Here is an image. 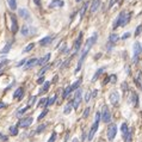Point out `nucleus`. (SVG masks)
<instances>
[{
    "mask_svg": "<svg viewBox=\"0 0 142 142\" xmlns=\"http://www.w3.org/2000/svg\"><path fill=\"white\" fill-rule=\"evenodd\" d=\"M130 18H131V13H130V12H125V11L119 12V14L117 16V18L115 19L112 28L117 29L118 26H122V28H123V26H125L127 24L130 22Z\"/></svg>",
    "mask_w": 142,
    "mask_h": 142,
    "instance_id": "obj_1",
    "label": "nucleus"
},
{
    "mask_svg": "<svg viewBox=\"0 0 142 142\" xmlns=\"http://www.w3.org/2000/svg\"><path fill=\"white\" fill-rule=\"evenodd\" d=\"M50 84H51L50 81H44V83H43V86H42V88H41V91H40V94L48 92V90L50 88Z\"/></svg>",
    "mask_w": 142,
    "mask_h": 142,
    "instance_id": "obj_23",
    "label": "nucleus"
},
{
    "mask_svg": "<svg viewBox=\"0 0 142 142\" xmlns=\"http://www.w3.org/2000/svg\"><path fill=\"white\" fill-rule=\"evenodd\" d=\"M81 81H83V79L80 78V79H78L75 83H73L71 85V88H72V91H74V90H76V88H79L80 85H81Z\"/></svg>",
    "mask_w": 142,
    "mask_h": 142,
    "instance_id": "obj_27",
    "label": "nucleus"
},
{
    "mask_svg": "<svg viewBox=\"0 0 142 142\" xmlns=\"http://www.w3.org/2000/svg\"><path fill=\"white\" fill-rule=\"evenodd\" d=\"M7 1V5L11 11H16L17 10V0H6Z\"/></svg>",
    "mask_w": 142,
    "mask_h": 142,
    "instance_id": "obj_25",
    "label": "nucleus"
},
{
    "mask_svg": "<svg viewBox=\"0 0 142 142\" xmlns=\"http://www.w3.org/2000/svg\"><path fill=\"white\" fill-rule=\"evenodd\" d=\"M34 3H35L37 6H40V7H41V5H42L41 4V0H34Z\"/></svg>",
    "mask_w": 142,
    "mask_h": 142,
    "instance_id": "obj_56",
    "label": "nucleus"
},
{
    "mask_svg": "<svg viewBox=\"0 0 142 142\" xmlns=\"http://www.w3.org/2000/svg\"><path fill=\"white\" fill-rule=\"evenodd\" d=\"M90 111H91V109H90V107H86V109H85V111H84V114H83V117H84V118L88 117V115H90Z\"/></svg>",
    "mask_w": 142,
    "mask_h": 142,
    "instance_id": "obj_43",
    "label": "nucleus"
},
{
    "mask_svg": "<svg viewBox=\"0 0 142 142\" xmlns=\"http://www.w3.org/2000/svg\"><path fill=\"white\" fill-rule=\"evenodd\" d=\"M72 92H73V91H72L71 86H68L67 88H65V90H63V93H62V98H63V99L68 98V97H69V94H71Z\"/></svg>",
    "mask_w": 142,
    "mask_h": 142,
    "instance_id": "obj_28",
    "label": "nucleus"
},
{
    "mask_svg": "<svg viewBox=\"0 0 142 142\" xmlns=\"http://www.w3.org/2000/svg\"><path fill=\"white\" fill-rule=\"evenodd\" d=\"M99 122H100V112H96V118H94V123H93V125H92L91 130L87 135V140L88 141H91L92 138L94 137L96 133L98 130V127H99Z\"/></svg>",
    "mask_w": 142,
    "mask_h": 142,
    "instance_id": "obj_2",
    "label": "nucleus"
},
{
    "mask_svg": "<svg viewBox=\"0 0 142 142\" xmlns=\"http://www.w3.org/2000/svg\"><path fill=\"white\" fill-rule=\"evenodd\" d=\"M72 102L71 103H68L67 105H66V107H65V110H63V114L65 115H69L71 114V111H72Z\"/></svg>",
    "mask_w": 142,
    "mask_h": 142,
    "instance_id": "obj_32",
    "label": "nucleus"
},
{
    "mask_svg": "<svg viewBox=\"0 0 142 142\" xmlns=\"http://www.w3.org/2000/svg\"><path fill=\"white\" fill-rule=\"evenodd\" d=\"M130 102L133 103V105H134L135 107L138 106V94L136 93V92H131V94H130Z\"/></svg>",
    "mask_w": 142,
    "mask_h": 142,
    "instance_id": "obj_18",
    "label": "nucleus"
},
{
    "mask_svg": "<svg viewBox=\"0 0 142 142\" xmlns=\"http://www.w3.org/2000/svg\"><path fill=\"white\" fill-rule=\"evenodd\" d=\"M110 102L111 104L114 105V106H116V105H118L119 104V94H118V92H111V94H110Z\"/></svg>",
    "mask_w": 142,
    "mask_h": 142,
    "instance_id": "obj_11",
    "label": "nucleus"
},
{
    "mask_svg": "<svg viewBox=\"0 0 142 142\" xmlns=\"http://www.w3.org/2000/svg\"><path fill=\"white\" fill-rule=\"evenodd\" d=\"M56 98H57V96H51L50 98L48 99V102H47V106H50V105H53L54 103H55V100H56Z\"/></svg>",
    "mask_w": 142,
    "mask_h": 142,
    "instance_id": "obj_36",
    "label": "nucleus"
},
{
    "mask_svg": "<svg viewBox=\"0 0 142 142\" xmlns=\"http://www.w3.org/2000/svg\"><path fill=\"white\" fill-rule=\"evenodd\" d=\"M7 140H8L7 136H5V135H3V134H0V141H3V142H7Z\"/></svg>",
    "mask_w": 142,
    "mask_h": 142,
    "instance_id": "obj_48",
    "label": "nucleus"
},
{
    "mask_svg": "<svg viewBox=\"0 0 142 142\" xmlns=\"http://www.w3.org/2000/svg\"><path fill=\"white\" fill-rule=\"evenodd\" d=\"M36 65H38V59H31L25 62V69H29V68L35 67Z\"/></svg>",
    "mask_w": 142,
    "mask_h": 142,
    "instance_id": "obj_17",
    "label": "nucleus"
},
{
    "mask_svg": "<svg viewBox=\"0 0 142 142\" xmlns=\"http://www.w3.org/2000/svg\"><path fill=\"white\" fill-rule=\"evenodd\" d=\"M100 119H102L104 123H110L111 122V114L110 110L106 105H104L102 109V112H100Z\"/></svg>",
    "mask_w": 142,
    "mask_h": 142,
    "instance_id": "obj_5",
    "label": "nucleus"
},
{
    "mask_svg": "<svg viewBox=\"0 0 142 142\" xmlns=\"http://www.w3.org/2000/svg\"><path fill=\"white\" fill-rule=\"evenodd\" d=\"M90 99H91V93H87L86 96H85V102H88V100H90Z\"/></svg>",
    "mask_w": 142,
    "mask_h": 142,
    "instance_id": "obj_53",
    "label": "nucleus"
},
{
    "mask_svg": "<svg viewBox=\"0 0 142 142\" xmlns=\"http://www.w3.org/2000/svg\"><path fill=\"white\" fill-rule=\"evenodd\" d=\"M116 134H117V125L115 123H110L107 127V138H109V141H114L115 137H116Z\"/></svg>",
    "mask_w": 142,
    "mask_h": 142,
    "instance_id": "obj_6",
    "label": "nucleus"
},
{
    "mask_svg": "<svg viewBox=\"0 0 142 142\" xmlns=\"http://www.w3.org/2000/svg\"><path fill=\"white\" fill-rule=\"evenodd\" d=\"M72 142H79V140H78V138H73V141Z\"/></svg>",
    "mask_w": 142,
    "mask_h": 142,
    "instance_id": "obj_59",
    "label": "nucleus"
},
{
    "mask_svg": "<svg viewBox=\"0 0 142 142\" xmlns=\"http://www.w3.org/2000/svg\"><path fill=\"white\" fill-rule=\"evenodd\" d=\"M60 53H62V54H68L69 53V48L67 45H62V48L60 49Z\"/></svg>",
    "mask_w": 142,
    "mask_h": 142,
    "instance_id": "obj_40",
    "label": "nucleus"
},
{
    "mask_svg": "<svg viewBox=\"0 0 142 142\" xmlns=\"http://www.w3.org/2000/svg\"><path fill=\"white\" fill-rule=\"evenodd\" d=\"M32 121L34 118L32 117H25V118H20L17 123V127H20V128H28L32 124Z\"/></svg>",
    "mask_w": 142,
    "mask_h": 142,
    "instance_id": "obj_9",
    "label": "nucleus"
},
{
    "mask_svg": "<svg viewBox=\"0 0 142 142\" xmlns=\"http://www.w3.org/2000/svg\"><path fill=\"white\" fill-rule=\"evenodd\" d=\"M110 81V76H106V79H104V81H103V85H105V84H107Z\"/></svg>",
    "mask_w": 142,
    "mask_h": 142,
    "instance_id": "obj_55",
    "label": "nucleus"
},
{
    "mask_svg": "<svg viewBox=\"0 0 142 142\" xmlns=\"http://www.w3.org/2000/svg\"><path fill=\"white\" fill-rule=\"evenodd\" d=\"M4 107H6V104L3 102H0V109H4Z\"/></svg>",
    "mask_w": 142,
    "mask_h": 142,
    "instance_id": "obj_58",
    "label": "nucleus"
},
{
    "mask_svg": "<svg viewBox=\"0 0 142 142\" xmlns=\"http://www.w3.org/2000/svg\"><path fill=\"white\" fill-rule=\"evenodd\" d=\"M117 1H118V0H110V4H109V8L112 7V6H114V5L116 4Z\"/></svg>",
    "mask_w": 142,
    "mask_h": 142,
    "instance_id": "obj_50",
    "label": "nucleus"
},
{
    "mask_svg": "<svg viewBox=\"0 0 142 142\" xmlns=\"http://www.w3.org/2000/svg\"><path fill=\"white\" fill-rule=\"evenodd\" d=\"M45 128H47V123L40 124V125L37 127V129H36V134H41V133H42V131H43Z\"/></svg>",
    "mask_w": 142,
    "mask_h": 142,
    "instance_id": "obj_31",
    "label": "nucleus"
},
{
    "mask_svg": "<svg viewBox=\"0 0 142 142\" xmlns=\"http://www.w3.org/2000/svg\"><path fill=\"white\" fill-rule=\"evenodd\" d=\"M104 72H105V67H102V68H99V69H97V72L94 73L93 78H92V81H96L97 79H99V76H100Z\"/></svg>",
    "mask_w": 142,
    "mask_h": 142,
    "instance_id": "obj_22",
    "label": "nucleus"
},
{
    "mask_svg": "<svg viewBox=\"0 0 142 142\" xmlns=\"http://www.w3.org/2000/svg\"><path fill=\"white\" fill-rule=\"evenodd\" d=\"M118 38H119V36L117 35V34H111V35L109 36V43L115 44L117 41H118Z\"/></svg>",
    "mask_w": 142,
    "mask_h": 142,
    "instance_id": "obj_26",
    "label": "nucleus"
},
{
    "mask_svg": "<svg viewBox=\"0 0 142 142\" xmlns=\"http://www.w3.org/2000/svg\"><path fill=\"white\" fill-rule=\"evenodd\" d=\"M75 1H76V3H78V1H81V0H75Z\"/></svg>",
    "mask_w": 142,
    "mask_h": 142,
    "instance_id": "obj_60",
    "label": "nucleus"
},
{
    "mask_svg": "<svg viewBox=\"0 0 142 142\" xmlns=\"http://www.w3.org/2000/svg\"><path fill=\"white\" fill-rule=\"evenodd\" d=\"M49 68H50V65H48V63H47V65H44L43 68H42V69H41V71L38 72V75H40V76H42V75H43L44 73H45V72H47L48 69H49Z\"/></svg>",
    "mask_w": 142,
    "mask_h": 142,
    "instance_id": "obj_35",
    "label": "nucleus"
},
{
    "mask_svg": "<svg viewBox=\"0 0 142 142\" xmlns=\"http://www.w3.org/2000/svg\"><path fill=\"white\" fill-rule=\"evenodd\" d=\"M97 40H98V34L97 32H94L93 35L88 38V40L86 41V45H85V49L84 50L85 51H90V49H91L92 45H94L96 42H97Z\"/></svg>",
    "mask_w": 142,
    "mask_h": 142,
    "instance_id": "obj_7",
    "label": "nucleus"
},
{
    "mask_svg": "<svg viewBox=\"0 0 142 142\" xmlns=\"http://www.w3.org/2000/svg\"><path fill=\"white\" fill-rule=\"evenodd\" d=\"M121 130H122L123 137H124V136H125V134L128 133V130H129V128H128V124H127V123H123L122 125H121Z\"/></svg>",
    "mask_w": 142,
    "mask_h": 142,
    "instance_id": "obj_33",
    "label": "nucleus"
},
{
    "mask_svg": "<svg viewBox=\"0 0 142 142\" xmlns=\"http://www.w3.org/2000/svg\"><path fill=\"white\" fill-rule=\"evenodd\" d=\"M24 63H25V60H22L20 62H18V63H17V66H16V67H20V66H23Z\"/></svg>",
    "mask_w": 142,
    "mask_h": 142,
    "instance_id": "obj_54",
    "label": "nucleus"
},
{
    "mask_svg": "<svg viewBox=\"0 0 142 142\" xmlns=\"http://www.w3.org/2000/svg\"><path fill=\"white\" fill-rule=\"evenodd\" d=\"M99 6H100V0H92L91 6H90V11H91V13L97 12V10L99 8Z\"/></svg>",
    "mask_w": 142,
    "mask_h": 142,
    "instance_id": "obj_16",
    "label": "nucleus"
},
{
    "mask_svg": "<svg viewBox=\"0 0 142 142\" xmlns=\"http://www.w3.org/2000/svg\"><path fill=\"white\" fill-rule=\"evenodd\" d=\"M8 131H10V134H11V135L16 136V135H18V127H17V125H12V127H10Z\"/></svg>",
    "mask_w": 142,
    "mask_h": 142,
    "instance_id": "obj_29",
    "label": "nucleus"
},
{
    "mask_svg": "<svg viewBox=\"0 0 142 142\" xmlns=\"http://www.w3.org/2000/svg\"><path fill=\"white\" fill-rule=\"evenodd\" d=\"M36 98H37L36 96H32V97H31V100L28 103V105H30V106H31V105H34V104H35V102H36Z\"/></svg>",
    "mask_w": 142,
    "mask_h": 142,
    "instance_id": "obj_47",
    "label": "nucleus"
},
{
    "mask_svg": "<svg viewBox=\"0 0 142 142\" xmlns=\"http://www.w3.org/2000/svg\"><path fill=\"white\" fill-rule=\"evenodd\" d=\"M23 96H24V88L23 87H18L14 91V93H13V98L17 99V100H22Z\"/></svg>",
    "mask_w": 142,
    "mask_h": 142,
    "instance_id": "obj_13",
    "label": "nucleus"
},
{
    "mask_svg": "<svg viewBox=\"0 0 142 142\" xmlns=\"http://www.w3.org/2000/svg\"><path fill=\"white\" fill-rule=\"evenodd\" d=\"M63 6V1L62 0H53L49 5V8H54V7H62Z\"/></svg>",
    "mask_w": 142,
    "mask_h": 142,
    "instance_id": "obj_21",
    "label": "nucleus"
},
{
    "mask_svg": "<svg viewBox=\"0 0 142 142\" xmlns=\"http://www.w3.org/2000/svg\"><path fill=\"white\" fill-rule=\"evenodd\" d=\"M128 37H130V32H125V34H123L122 40H127Z\"/></svg>",
    "mask_w": 142,
    "mask_h": 142,
    "instance_id": "obj_49",
    "label": "nucleus"
},
{
    "mask_svg": "<svg viewBox=\"0 0 142 142\" xmlns=\"http://www.w3.org/2000/svg\"><path fill=\"white\" fill-rule=\"evenodd\" d=\"M10 18H11V31H12V34H17L18 30H19V26H18V23H17L16 16L10 14Z\"/></svg>",
    "mask_w": 142,
    "mask_h": 142,
    "instance_id": "obj_10",
    "label": "nucleus"
},
{
    "mask_svg": "<svg viewBox=\"0 0 142 142\" xmlns=\"http://www.w3.org/2000/svg\"><path fill=\"white\" fill-rule=\"evenodd\" d=\"M68 138H69V131H67V134H66V136H65V142H67Z\"/></svg>",
    "mask_w": 142,
    "mask_h": 142,
    "instance_id": "obj_57",
    "label": "nucleus"
},
{
    "mask_svg": "<svg viewBox=\"0 0 142 142\" xmlns=\"http://www.w3.org/2000/svg\"><path fill=\"white\" fill-rule=\"evenodd\" d=\"M47 114H48V109H44L42 112H41V115L38 116V118H37V121H41V119H43L45 116H47Z\"/></svg>",
    "mask_w": 142,
    "mask_h": 142,
    "instance_id": "obj_38",
    "label": "nucleus"
},
{
    "mask_svg": "<svg viewBox=\"0 0 142 142\" xmlns=\"http://www.w3.org/2000/svg\"><path fill=\"white\" fill-rule=\"evenodd\" d=\"M142 53V45L140 42H135L133 44V62L137 63L140 61V55Z\"/></svg>",
    "mask_w": 142,
    "mask_h": 142,
    "instance_id": "obj_3",
    "label": "nucleus"
},
{
    "mask_svg": "<svg viewBox=\"0 0 142 142\" xmlns=\"http://www.w3.org/2000/svg\"><path fill=\"white\" fill-rule=\"evenodd\" d=\"M47 102H48V98H42L40 102H38L37 106H38V107H44V106H47Z\"/></svg>",
    "mask_w": 142,
    "mask_h": 142,
    "instance_id": "obj_34",
    "label": "nucleus"
},
{
    "mask_svg": "<svg viewBox=\"0 0 142 142\" xmlns=\"http://www.w3.org/2000/svg\"><path fill=\"white\" fill-rule=\"evenodd\" d=\"M35 47V43H30V44H28L26 47L24 48V50H23V53H29V51H31L32 50V48Z\"/></svg>",
    "mask_w": 142,
    "mask_h": 142,
    "instance_id": "obj_37",
    "label": "nucleus"
},
{
    "mask_svg": "<svg viewBox=\"0 0 142 142\" xmlns=\"http://www.w3.org/2000/svg\"><path fill=\"white\" fill-rule=\"evenodd\" d=\"M18 13H19L20 18H23V19H25V20L30 19V13H29V11L26 8H19V10H18Z\"/></svg>",
    "mask_w": 142,
    "mask_h": 142,
    "instance_id": "obj_14",
    "label": "nucleus"
},
{
    "mask_svg": "<svg viewBox=\"0 0 142 142\" xmlns=\"http://www.w3.org/2000/svg\"><path fill=\"white\" fill-rule=\"evenodd\" d=\"M44 83V76H41L37 79V84H43Z\"/></svg>",
    "mask_w": 142,
    "mask_h": 142,
    "instance_id": "obj_52",
    "label": "nucleus"
},
{
    "mask_svg": "<svg viewBox=\"0 0 142 142\" xmlns=\"http://www.w3.org/2000/svg\"><path fill=\"white\" fill-rule=\"evenodd\" d=\"M134 83L136 84V86L140 88V90H142V79H141V72H138L137 75L134 78Z\"/></svg>",
    "mask_w": 142,
    "mask_h": 142,
    "instance_id": "obj_20",
    "label": "nucleus"
},
{
    "mask_svg": "<svg viewBox=\"0 0 142 142\" xmlns=\"http://www.w3.org/2000/svg\"><path fill=\"white\" fill-rule=\"evenodd\" d=\"M81 43H83V32H79V36H78L76 41L74 42V47H73V49H74V53H78V51L80 50Z\"/></svg>",
    "mask_w": 142,
    "mask_h": 142,
    "instance_id": "obj_12",
    "label": "nucleus"
},
{
    "mask_svg": "<svg viewBox=\"0 0 142 142\" xmlns=\"http://www.w3.org/2000/svg\"><path fill=\"white\" fill-rule=\"evenodd\" d=\"M55 140H56V133H53L51 136H50V138L48 140V142H55Z\"/></svg>",
    "mask_w": 142,
    "mask_h": 142,
    "instance_id": "obj_46",
    "label": "nucleus"
},
{
    "mask_svg": "<svg viewBox=\"0 0 142 142\" xmlns=\"http://www.w3.org/2000/svg\"><path fill=\"white\" fill-rule=\"evenodd\" d=\"M53 40H54V38H53V36H45V37L42 38L38 43H40V45H42V47H47L48 44H50L51 42H53Z\"/></svg>",
    "mask_w": 142,
    "mask_h": 142,
    "instance_id": "obj_15",
    "label": "nucleus"
},
{
    "mask_svg": "<svg viewBox=\"0 0 142 142\" xmlns=\"http://www.w3.org/2000/svg\"><path fill=\"white\" fill-rule=\"evenodd\" d=\"M11 47H12V43H7L6 45H5V48L1 50V53L3 54H6V53H8L10 51V49H11Z\"/></svg>",
    "mask_w": 142,
    "mask_h": 142,
    "instance_id": "obj_39",
    "label": "nucleus"
},
{
    "mask_svg": "<svg viewBox=\"0 0 142 142\" xmlns=\"http://www.w3.org/2000/svg\"><path fill=\"white\" fill-rule=\"evenodd\" d=\"M29 107H30V105H26V106L24 107V109H22V110H19L18 112H17V116H20V115H23L24 112H26V110H28Z\"/></svg>",
    "mask_w": 142,
    "mask_h": 142,
    "instance_id": "obj_42",
    "label": "nucleus"
},
{
    "mask_svg": "<svg viewBox=\"0 0 142 142\" xmlns=\"http://www.w3.org/2000/svg\"><path fill=\"white\" fill-rule=\"evenodd\" d=\"M142 32V25H138L137 28H136V31H135V37H137V36H140V34Z\"/></svg>",
    "mask_w": 142,
    "mask_h": 142,
    "instance_id": "obj_41",
    "label": "nucleus"
},
{
    "mask_svg": "<svg viewBox=\"0 0 142 142\" xmlns=\"http://www.w3.org/2000/svg\"><path fill=\"white\" fill-rule=\"evenodd\" d=\"M87 7H88V3H85V4L81 6V8H80V18H83L84 17V14H85V11L87 10Z\"/></svg>",
    "mask_w": 142,
    "mask_h": 142,
    "instance_id": "obj_30",
    "label": "nucleus"
},
{
    "mask_svg": "<svg viewBox=\"0 0 142 142\" xmlns=\"http://www.w3.org/2000/svg\"><path fill=\"white\" fill-rule=\"evenodd\" d=\"M109 76H110V81L112 84H115L116 83V81H117V75L116 74H112V75H109Z\"/></svg>",
    "mask_w": 142,
    "mask_h": 142,
    "instance_id": "obj_45",
    "label": "nucleus"
},
{
    "mask_svg": "<svg viewBox=\"0 0 142 142\" xmlns=\"http://www.w3.org/2000/svg\"><path fill=\"white\" fill-rule=\"evenodd\" d=\"M97 94H98V91H97V90H94V91L91 93V98H96V97H97Z\"/></svg>",
    "mask_w": 142,
    "mask_h": 142,
    "instance_id": "obj_51",
    "label": "nucleus"
},
{
    "mask_svg": "<svg viewBox=\"0 0 142 142\" xmlns=\"http://www.w3.org/2000/svg\"><path fill=\"white\" fill-rule=\"evenodd\" d=\"M133 133H134V130L133 129H129L128 130V133L125 134V136H124V142H131L133 141Z\"/></svg>",
    "mask_w": 142,
    "mask_h": 142,
    "instance_id": "obj_24",
    "label": "nucleus"
},
{
    "mask_svg": "<svg viewBox=\"0 0 142 142\" xmlns=\"http://www.w3.org/2000/svg\"><path fill=\"white\" fill-rule=\"evenodd\" d=\"M36 32H37V30H36L35 28H31V26H28V25H24L23 28L20 29V34L23 36H25V37L35 35Z\"/></svg>",
    "mask_w": 142,
    "mask_h": 142,
    "instance_id": "obj_8",
    "label": "nucleus"
},
{
    "mask_svg": "<svg viewBox=\"0 0 142 142\" xmlns=\"http://www.w3.org/2000/svg\"><path fill=\"white\" fill-rule=\"evenodd\" d=\"M50 56H51V54L50 53H48L47 55H44L41 60H38V65H40V66H44V65H47V63L49 62V60H50Z\"/></svg>",
    "mask_w": 142,
    "mask_h": 142,
    "instance_id": "obj_19",
    "label": "nucleus"
},
{
    "mask_svg": "<svg viewBox=\"0 0 142 142\" xmlns=\"http://www.w3.org/2000/svg\"><path fill=\"white\" fill-rule=\"evenodd\" d=\"M122 91L124 92V93H127L128 92V84L124 81V83H122Z\"/></svg>",
    "mask_w": 142,
    "mask_h": 142,
    "instance_id": "obj_44",
    "label": "nucleus"
},
{
    "mask_svg": "<svg viewBox=\"0 0 142 142\" xmlns=\"http://www.w3.org/2000/svg\"><path fill=\"white\" fill-rule=\"evenodd\" d=\"M81 99H83V90L81 88H78V91L75 92L74 94V99L72 100V106L74 109H78L81 104Z\"/></svg>",
    "mask_w": 142,
    "mask_h": 142,
    "instance_id": "obj_4",
    "label": "nucleus"
}]
</instances>
